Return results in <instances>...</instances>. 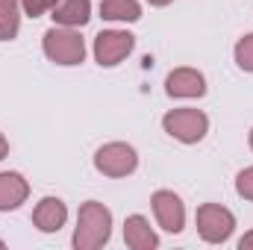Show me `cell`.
<instances>
[{"label": "cell", "instance_id": "obj_17", "mask_svg": "<svg viewBox=\"0 0 253 250\" xmlns=\"http://www.w3.org/2000/svg\"><path fill=\"white\" fill-rule=\"evenodd\" d=\"M236 191H239L245 200H253V168L239 171V177H236Z\"/></svg>", "mask_w": 253, "mask_h": 250}, {"label": "cell", "instance_id": "obj_8", "mask_svg": "<svg viewBox=\"0 0 253 250\" xmlns=\"http://www.w3.org/2000/svg\"><path fill=\"white\" fill-rule=\"evenodd\" d=\"M165 91L171 97H203L206 94V77L194 68H177L165 77Z\"/></svg>", "mask_w": 253, "mask_h": 250}, {"label": "cell", "instance_id": "obj_2", "mask_svg": "<svg viewBox=\"0 0 253 250\" xmlns=\"http://www.w3.org/2000/svg\"><path fill=\"white\" fill-rule=\"evenodd\" d=\"M42 47H44V56L50 62L65 65V68L80 65L85 59V42L74 27H59V24L50 27L42 39Z\"/></svg>", "mask_w": 253, "mask_h": 250}, {"label": "cell", "instance_id": "obj_13", "mask_svg": "<svg viewBox=\"0 0 253 250\" xmlns=\"http://www.w3.org/2000/svg\"><path fill=\"white\" fill-rule=\"evenodd\" d=\"M100 18L132 24L141 18V6H138V0H100Z\"/></svg>", "mask_w": 253, "mask_h": 250}, {"label": "cell", "instance_id": "obj_22", "mask_svg": "<svg viewBox=\"0 0 253 250\" xmlns=\"http://www.w3.org/2000/svg\"><path fill=\"white\" fill-rule=\"evenodd\" d=\"M3 248H6V245H3V239H0V250H3Z\"/></svg>", "mask_w": 253, "mask_h": 250}, {"label": "cell", "instance_id": "obj_1", "mask_svg": "<svg viewBox=\"0 0 253 250\" xmlns=\"http://www.w3.org/2000/svg\"><path fill=\"white\" fill-rule=\"evenodd\" d=\"M112 236V212L97 203V200H88L80 206V215H77V230H74V248L77 250H97L103 248Z\"/></svg>", "mask_w": 253, "mask_h": 250}, {"label": "cell", "instance_id": "obj_19", "mask_svg": "<svg viewBox=\"0 0 253 250\" xmlns=\"http://www.w3.org/2000/svg\"><path fill=\"white\" fill-rule=\"evenodd\" d=\"M6 153H9V141H6V135L0 132V159H3Z\"/></svg>", "mask_w": 253, "mask_h": 250}, {"label": "cell", "instance_id": "obj_14", "mask_svg": "<svg viewBox=\"0 0 253 250\" xmlns=\"http://www.w3.org/2000/svg\"><path fill=\"white\" fill-rule=\"evenodd\" d=\"M21 30V0H0V42H12Z\"/></svg>", "mask_w": 253, "mask_h": 250}, {"label": "cell", "instance_id": "obj_4", "mask_svg": "<svg viewBox=\"0 0 253 250\" xmlns=\"http://www.w3.org/2000/svg\"><path fill=\"white\" fill-rule=\"evenodd\" d=\"M162 129L183 144H197L209 132V118L200 109H171L162 118Z\"/></svg>", "mask_w": 253, "mask_h": 250}, {"label": "cell", "instance_id": "obj_21", "mask_svg": "<svg viewBox=\"0 0 253 250\" xmlns=\"http://www.w3.org/2000/svg\"><path fill=\"white\" fill-rule=\"evenodd\" d=\"M251 147H253V129H251Z\"/></svg>", "mask_w": 253, "mask_h": 250}, {"label": "cell", "instance_id": "obj_11", "mask_svg": "<svg viewBox=\"0 0 253 250\" xmlns=\"http://www.w3.org/2000/svg\"><path fill=\"white\" fill-rule=\"evenodd\" d=\"M124 242H126V248H132V250H156L159 248L156 233L150 230L147 218H141V215H129L124 221Z\"/></svg>", "mask_w": 253, "mask_h": 250}, {"label": "cell", "instance_id": "obj_12", "mask_svg": "<svg viewBox=\"0 0 253 250\" xmlns=\"http://www.w3.org/2000/svg\"><path fill=\"white\" fill-rule=\"evenodd\" d=\"M91 18V0H62L53 9V21L59 27H85Z\"/></svg>", "mask_w": 253, "mask_h": 250}, {"label": "cell", "instance_id": "obj_3", "mask_svg": "<svg viewBox=\"0 0 253 250\" xmlns=\"http://www.w3.org/2000/svg\"><path fill=\"white\" fill-rule=\"evenodd\" d=\"M236 230V215L221 203H203L197 209V233L206 245H224Z\"/></svg>", "mask_w": 253, "mask_h": 250}, {"label": "cell", "instance_id": "obj_20", "mask_svg": "<svg viewBox=\"0 0 253 250\" xmlns=\"http://www.w3.org/2000/svg\"><path fill=\"white\" fill-rule=\"evenodd\" d=\"M147 3H150V6H168L171 0H147Z\"/></svg>", "mask_w": 253, "mask_h": 250}, {"label": "cell", "instance_id": "obj_6", "mask_svg": "<svg viewBox=\"0 0 253 250\" xmlns=\"http://www.w3.org/2000/svg\"><path fill=\"white\" fill-rule=\"evenodd\" d=\"M135 47V36L126 30H103L94 36V59L100 68H115Z\"/></svg>", "mask_w": 253, "mask_h": 250}, {"label": "cell", "instance_id": "obj_9", "mask_svg": "<svg viewBox=\"0 0 253 250\" xmlns=\"http://www.w3.org/2000/svg\"><path fill=\"white\" fill-rule=\"evenodd\" d=\"M68 221V206L59 197H42L39 206L33 209V224L42 233H59Z\"/></svg>", "mask_w": 253, "mask_h": 250}, {"label": "cell", "instance_id": "obj_18", "mask_svg": "<svg viewBox=\"0 0 253 250\" xmlns=\"http://www.w3.org/2000/svg\"><path fill=\"white\" fill-rule=\"evenodd\" d=\"M239 250H253V230L251 233H245V239L239 242Z\"/></svg>", "mask_w": 253, "mask_h": 250}, {"label": "cell", "instance_id": "obj_15", "mask_svg": "<svg viewBox=\"0 0 253 250\" xmlns=\"http://www.w3.org/2000/svg\"><path fill=\"white\" fill-rule=\"evenodd\" d=\"M236 65H239L242 71L253 74V33H248V36L239 39V44H236Z\"/></svg>", "mask_w": 253, "mask_h": 250}, {"label": "cell", "instance_id": "obj_10", "mask_svg": "<svg viewBox=\"0 0 253 250\" xmlns=\"http://www.w3.org/2000/svg\"><path fill=\"white\" fill-rule=\"evenodd\" d=\"M30 194V183L18 171H0V212L18 209Z\"/></svg>", "mask_w": 253, "mask_h": 250}, {"label": "cell", "instance_id": "obj_16", "mask_svg": "<svg viewBox=\"0 0 253 250\" xmlns=\"http://www.w3.org/2000/svg\"><path fill=\"white\" fill-rule=\"evenodd\" d=\"M56 3H59V0H21V9H24L30 18H39V15H44V12L56 9Z\"/></svg>", "mask_w": 253, "mask_h": 250}, {"label": "cell", "instance_id": "obj_5", "mask_svg": "<svg viewBox=\"0 0 253 250\" xmlns=\"http://www.w3.org/2000/svg\"><path fill=\"white\" fill-rule=\"evenodd\" d=\"M94 168L106 177H129L138 168V153H135L132 144L109 141L94 153Z\"/></svg>", "mask_w": 253, "mask_h": 250}, {"label": "cell", "instance_id": "obj_7", "mask_svg": "<svg viewBox=\"0 0 253 250\" xmlns=\"http://www.w3.org/2000/svg\"><path fill=\"white\" fill-rule=\"evenodd\" d=\"M153 215H156V221H159V227L165 230V233H183V227H186V206H183V200L174 194V191H156L153 194Z\"/></svg>", "mask_w": 253, "mask_h": 250}]
</instances>
